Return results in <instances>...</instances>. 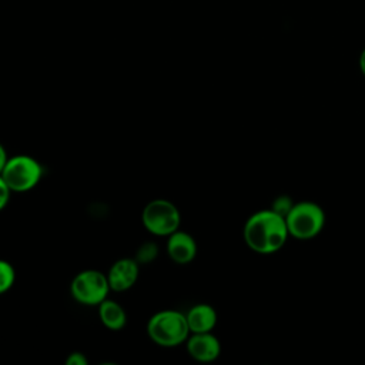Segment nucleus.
<instances>
[{"instance_id":"nucleus-1","label":"nucleus","mask_w":365,"mask_h":365,"mask_svg":"<svg viewBox=\"0 0 365 365\" xmlns=\"http://www.w3.org/2000/svg\"><path fill=\"white\" fill-rule=\"evenodd\" d=\"M242 235L250 250L268 255L279 251L285 245L289 232L282 215L274 210H261L248 217Z\"/></svg>"},{"instance_id":"nucleus-2","label":"nucleus","mask_w":365,"mask_h":365,"mask_svg":"<svg viewBox=\"0 0 365 365\" xmlns=\"http://www.w3.org/2000/svg\"><path fill=\"white\" fill-rule=\"evenodd\" d=\"M185 312L177 309H161L153 314L147 322V335L158 346L174 348L190 336Z\"/></svg>"},{"instance_id":"nucleus-3","label":"nucleus","mask_w":365,"mask_h":365,"mask_svg":"<svg viewBox=\"0 0 365 365\" xmlns=\"http://www.w3.org/2000/svg\"><path fill=\"white\" fill-rule=\"evenodd\" d=\"M143 227L155 237H168L181 225V214L174 202L165 198L148 201L141 211Z\"/></svg>"},{"instance_id":"nucleus-4","label":"nucleus","mask_w":365,"mask_h":365,"mask_svg":"<svg viewBox=\"0 0 365 365\" xmlns=\"http://www.w3.org/2000/svg\"><path fill=\"white\" fill-rule=\"evenodd\" d=\"M44 168L38 160L29 154L11 155L1 171V177L13 192L33 190L43 178Z\"/></svg>"},{"instance_id":"nucleus-5","label":"nucleus","mask_w":365,"mask_h":365,"mask_svg":"<svg viewBox=\"0 0 365 365\" xmlns=\"http://www.w3.org/2000/svg\"><path fill=\"white\" fill-rule=\"evenodd\" d=\"M285 222L289 235L298 240H311L322 231L325 214L317 202L299 201L285 215Z\"/></svg>"},{"instance_id":"nucleus-6","label":"nucleus","mask_w":365,"mask_h":365,"mask_svg":"<svg viewBox=\"0 0 365 365\" xmlns=\"http://www.w3.org/2000/svg\"><path fill=\"white\" fill-rule=\"evenodd\" d=\"M111 291L107 274L98 269H83L70 282V295L74 301L87 307H97Z\"/></svg>"},{"instance_id":"nucleus-7","label":"nucleus","mask_w":365,"mask_h":365,"mask_svg":"<svg viewBox=\"0 0 365 365\" xmlns=\"http://www.w3.org/2000/svg\"><path fill=\"white\" fill-rule=\"evenodd\" d=\"M140 264L135 258H120L114 261L107 272V279L111 291L124 292L130 289L138 279Z\"/></svg>"},{"instance_id":"nucleus-8","label":"nucleus","mask_w":365,"mask_h":365,"mask_svg":"<svg viewBox=\"0 0 365 365\" xmlns=\"http://www.w3.org/2000/svg\"><path fill=\"white\" fill-rule=\"evenodd\" d=\"M188 355L198 362H212L221 354V344L212 332H192L185 341Z\"/></svg>"},{"instance_id":"nucleus-9","label":"nucleus","mask_w":365,"mask_h":365,"mask_svg":"<svg viewBox=\"0 0 365 365\" xmlns=\"http://www.w3.org/2000/svg\"><path fill=\"white\" fill-rule=\"evenodd\" d=\"M167 254L178 265L190 264L197 255V242L191 234L180 228L167 237Z\"/></svg>"},{"instance_id":"nucleus-10","label":"nucleus","mask_w":365,"mask_h":365,"mask_svg":"<svg viewBox=\"0 0 365 365\" xmlns=\"http://www.w3.org/2000/svg\"><path fill=\"white\" fill-rule=\"evenodd\" d=\"M190 332H211L217 325V312L210 304H195L185 312Z\"/></svg>"},{"instance_id":"nucleus-11","label":"nucleus","mask_w":365,"mask_h":365,"mask_svg":"<svg viewBox=\"0 0 365 365\" xmlns=\"http://www.w3.org/2000/svg\"><path fill=\"white\" fill-rule=\"evenodd\" d=\"M101 324L110 331H121L127 324V314L121 304L106 298L97 305Z\"/></svg>"},{"instance_id":"nucleus-12","label":"nucleus","mask_w":365,"mask_h":365,"mask_svg":"<svg viewBox=\"0 0 365 365\" xmlns=\"http://www.w3.org/2000/svg\"><path fill=\"white\" fill-rule=\"evenodd\" d=\"M16 281V269L14 267L6 261L0 258V295L7 292Z\"/></svg>"},{"instance_id":"nucleus-13","label":"nucleus","mask_w":365,"mask_h":365,"mask_svg":"<svg viewBox=\"0 0 365 365\" xmlns=\"http://www.w3.org/2000/svg\"><path fill=\"white\" fill-rule=\"evenodd\" d=\"M158 255V247L155 242H144L140 245L135 259L138 264H150L153 259H155Z\"/></svg>"},{"instance_id":"nucleus-14","label":"nucleus","mask_w":365,"mask_h":365,"mask_svg":"<svg viewBox=\"0 0 365 365\" xmlns=\"http://www.w3.org/2000/svg\"><path fill=\"white\" fill-rule=\"evenodd\" d=\"M292 205H294V202H291V200L288 197H279L274 201L271 210H274L275 212H278L279 215H282L285 218V215L289 212Z\"/></svg>"},{"instance_id":"nucleus-15","label":"nucleus","mask_w":365,"mask_h":365,"mask_svg":"<svg viewBox=\"0 0 365 365\" xmlns=\"http://www.w3.org/2000/svg\"><path fill=\"white\" fill-rule=\"evenodd\" d=\"M11 190L7 185V182L4 181V178L0 174V211L4 210L10 201V195H11Z\"/></svg>"},{"instance_id":"nucleus-16","label":"nucleus","mask_w":365,"mask_h":365,"mask_svg":"<svg viewBox=\"0 0 365 365\" xmlns=\"http://www.w3.org/2000/svg\"><path fill=\"white\" fill-rule=\"evenodd\" d=\"M87 364H88L87 356L78 351L70 352L66 358V365H87Z\"/></svg>"},{"instance_id":"nucleus-17","label":"nucleus","mask_w":365,"mask_h":365,"mask_svg":"<svg viewBox=\"0 0 365 365\" xmlns=\"http://www.w3.org/2000/svg\"><path fill=\"white\" fill-rule=\"evenodd\" d=\"M9 158H10V155L7 154V150H6V147H4V145L0 143V174H1L3 168L6 167V164H7Z\"/></svg>"},{"instance_id":"nucleus-18","label":"nucleus","mask_w":365,"mask_h":365,"mask_svg":"<svg viewBox=\"0 0 365 365\" xmlns=\"http://www.w3.org/2000/svg\"><path fill=\"white\" fill-rule=\"evenodd\" d=\"M358 63H359V70H361L362 76L365 77V47H364V50L359 54V61Z\"/></svg>"}]
</instances>
